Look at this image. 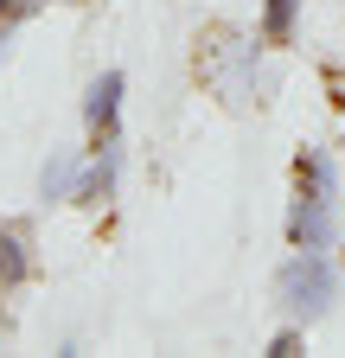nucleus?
<instances>
[{
    "mask_svg": "<svg viewBox=\"0 0 345 358\" xmlns=\"http://www.w3.org/2000/svg\"><path fill=\"white\" fill-rule=\"evenodd\" d=\"M275 288H281V307L294 313V320L314 327V320H326L332 301H339V268H332L326 250H294V256L281 262Z\"/></svg>",
    "mask_w": 345,
    "mask_h": 358,
    "instance_id": "1",
    "label": "nucleus"
},
{
    "mask_svg": "<svg viewBox=\"0 0 345 358\" xmlns=\"http://www.w3.org/2000/svg\"><path fill=\"white\" fill-rule=\"evenodd\" d=\"M288 243L294 250H332V199L300 192L288 205Z\"/></svg>",
    "mask_w": 345,
    "mask_h": 358,
    "instance_id": "2",
    "label": "nucleus"
},
{
    "mask_svg": "<svg viewBox=\"0 0 345 358\" xmlns=\"http://www.w3.org/2000/svg\"><path fill=\"white\" fill-rule=\"evenodd\" d=\"M122 90H128V77L122 71H103V77H90V90H83V128L96 134H115V122H122Z\"/></svg>",
    "mask_w": 345,
    "mask_h": 358,
    "instance_id": "3",
    "label": "nucleus"
},
{
    "mask_svg": "<svg viewBox=\"0 0 345 358\" xmlns=\"http://www.w3.org/2000/svg\"><path fill=\"white\" fill-rule=\"evenodd\" d=\"M115 179H122V134H103L96 154H90V166H83L77 199H109V192H115Z\"/></svg>",
    "mask_w": 345,
    "mask_h": 358,
    "instance_id": "4",
    "label": "nucleus"
},
{
    "mask_svg": "<svg viewBox=\"0 0 345 358\" xmlns=\"http://www.w3.org/2000/svg\"><path fill=\"white\" fill-rule=\"evenodd\" d=\"M77 186H83V166L71 154H52L38 166V199H77Z\"/></svg>",
    "mask_w": 345,
    "mask_h": 358,
    "instance_id": "5",
    "label": "nucleus"
},
{
    "mask_svg": "<svg viewBox=\"0 0 345 358\" xmlns=\"http://www.w3.org/2000/svg\"><path fill=\"white\" fill-rule=\"evenodd\" d=\"M32 275V256H26V231H0V288H20Z\"/></svg>",
    "mask_w": 345,
    "mask_h": 358,
    "instance_id": "6",
    "label": "nucleus"
},
{
    "mask_svg": "<svg viewBox=\"0 0 345 358\" xmlns=\"http://www.w3.org/2000/svg\"><path fill=\"white\" fill-rule=\"evenodd\" d=\"M294 179H300V192H320V199H332V192H339V173H332V160H326V154H314V148L294 160Z\"/></svg>",
    "mask_w": 345,
    "mask_h": 358,
    "instance_id": "7",
    "label": "nucleus"
},
{
    "mask_svg": "<svg viewBox=\"0 0 345 358\" xmlns=\"http://www.w3.org/2000/svg\"><path fill=\"white\" fill-rule=\"evenodd\" d=\"M294 13H300V0H263V38H294Z\"/></svg>",
    "mask_w": 345,
    "mask_h": 358,
    "instance_id": "8",
    "label": "nucleus"
},
{
    "mask_svg": "<svg viewBox=\"0 0 345 358\" xmlns=\"http://www.w3.org/2000/svg\"><path fill=\"white\" fill-rule=\"evenodd\" d=\"M269 352H275V358H288V352H300V320H294V327H281V333L269 339Z\"/></svg>",
    "mask_w": 345,
    "mask_h": 358,
    "instance_id": "9",
    "label": "nucleus"
}]
</instances>
